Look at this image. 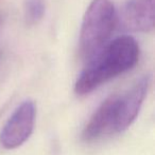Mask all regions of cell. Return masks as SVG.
I'll use <instances>...</instances> for the list:
<instances>
[{
  "label": "cell",
  "mask_w": 155,
  "mask_h": 155,
  "mask_svg": "<svg viewBox=\"0 0 155 155\" xmlns=\"http://www.w3.org/2000/svg\"><path fill=\"white\" fill-rule=\"evenodd\" d=\"M138 59L137 41L131 36L117 37L86 60L76 81V94L84 96L91 93L108 80L132 70Z\"/></svg>",
  "instance_id": "cell-1"
},
{
  "label": "cell",
  "mask_w": 155,
  "mask_h": 155,
  "mask_svg": "<svg viewBox=\"0 0 155 155\" xmlns=\"http://www.w3.org/2000/svg\"><path fill=\"white\" fill-rule=\"evenodd\" d=\"M117 25V13L111 0H93L83 16L80 32L81 57L86 61L107 43Z\"/></svg>",
  "instance_id": "cell-2"
},
{
  "label": "cell",
  "mask_w": 155,
  "mask_h": 155,
  "mask_svg": "<svg viewBox=\"0 0 155 155\" xmlns=\"http://www.w3.org/2000/svg\"><path fill=\"white\" fill-rule=\"evenodd\" d=\"M36 106L32 100L23 101L13 112L0 132V143L5 149H16L26 143L34 130Z\"/></svg>",
  "instance_id": "cell-3"
},
{
  "label": "cell",
  "mask_w": 155,
  "mask_h": 155,
  "mask_svg": "<svg viewBox=\"0 0 155 155\" xmlns=\"http://www.w3.org/2000/svg\"><path fill=\"white\" fill-rule=\"evenodd\" d=\"M151 76L141 77L126 93L119 95L114 124V133L125 131L135 121L139 114L149 91Z\"/></svg>",
  "instance_id": "cell-4"
},
{
  "label": "cell",
  "mask_w": 155,
  "mask_h": 155,
  "mask_svg": "<svg viewBox=\"0 0 155 155\" xmlns=\"http://www.w3.org/2000/svg\"><path fill=\"white\" fill-rule=\"evenodd\" d=\"M119 95L107 97L96 110L88 123L82 131V139L86 143H93L106 134L114 133L116 110Z\"/></svg>",
  "instance_id": "cell-5"
},
{
  "label": "cell",
  "mask_w": 155,
  "mask_h": 155,
  "mask_svg": "<svg viewBox=\"0 0 155 155\" xmlns=\"http://www.w3.org/2000/svg\"><path fill=\"white\" fill-rule=\"evenodd\" d=\"M126 29L149 33L154 28V0H128L122 12Z\"/></svg>",
  "instance_id": "cell-6"
},
{
  "label": "cell",
  "mask_w": 155,
  "mask_h": 155,
  "mask_svg": "<svg viewBox=\"0 0 155 155\" xmlns=\"http://www.w3.org/2000/svg\"><path fill=\"white\" fill-rule=\"evenodd\" d=\"M46 13L45 0H26L23 17L28 25H35L44 18Z\"/></svg>",
  "instance_id": "cell-7"
},
{
  "label": "cell",
  "mask_w": 155,
  "mask_h": 155,
  "mask_svg": "<svg viewBox=\"0 0 155 155\" xmlns=\"http://www.w3.org/2000/svg\"><path fill=\"white\" fill-rule=\"evenodd\" d=\"M0 22H1V17H0Z\"/></svg>",
  "instance_id": "cell-8"
}]
</instances>
